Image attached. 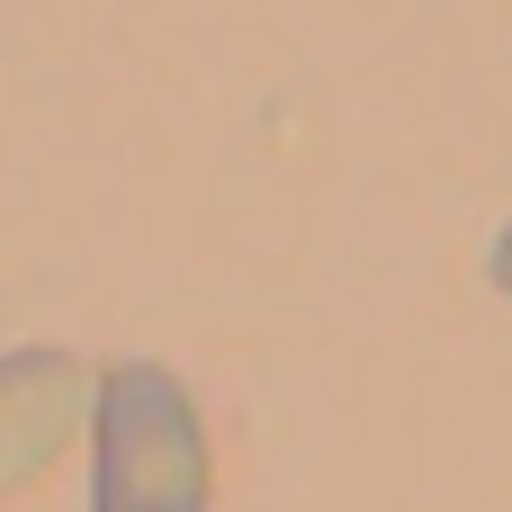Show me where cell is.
Returning a JSON list of instances; mask_svg holds the SVG:
<instances>
[{"label":"cell","mask_w":512,"mask_h":512,"mask_svg":"<svg viewBox=\"0 0 512 512\" xmlns=\"http://www.w3.org/2000/svg\"><path fill=\"white\" fill-rule=\"evenodd\" d=\"M90 405H99V378L72 351H54V342L0 351V504L27 495L63 459V441L90 423Z\"/></svg>","instance_id":"2"},{"label":"cell","mask_w":512,"mask_h":512,"mask_svg":"<svg viewBox=\"0 0 512 512\" xmlns=\"http://www.w3.org/2000/svg\"><path fill=\"white\" fill-rule=\"evenodd\" d=\"M207 423L162 360H117L90 405V512H207Z\"/></svg>","instance_id":"1"},{"label":"cell","mask_w":512,"mask_h":512,"mask_svg":"<svg viewBox=\"0 0 512 512\" xmlns=\"http://www.w3.org/2000/svg\"><path fill=\"white\" fill-rule=\"evenodd\" d=\"M486 270H495V288H504V297H512V225H504V234H495V252H486Z\"/></svg>","instance_id":"3"}]
</instances>
